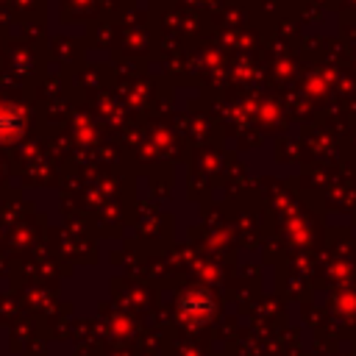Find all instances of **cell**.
Segmentation results:
<instances>
[{
	"label": "cell",
	"instance_id": "obj_1",
	"mask_svg": "<svg viewBox=\"0 0 356 356\" xmlns=\"http://www.w3.org/2000/svg\"><path fill=\"white\" fill-rule=\"evenodd\" d=\"M25 120L17 106H0V142H17L22 136Z\"/></svg>",
	"mask_w": 356,
	"mask_h": 356
}]
</instances>
